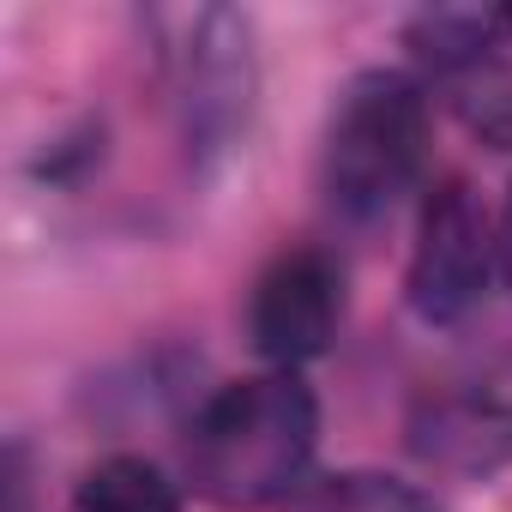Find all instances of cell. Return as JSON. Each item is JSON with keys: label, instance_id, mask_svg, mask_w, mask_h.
I'll return each instance as SVG.
<instances>
[{"label": "cell", "instance_id": "obj_1", "mask_svg": "<svg viewBox=\"0 0 512 512\" xmlns=\"http://www.w3.org/2000/svg\"><path fill=\"white\" fill-rule=\"evenodd\" d=\"M320 446V404L302 374L272 368L217 386L181 434L187 482L229 512H260L302 494Z\"/></svg>", "mask_w": 512, "mask_h": 512}, {"label": "cell", "instance_id": "obj_2", "mask_svg": "<svg viewBox=\"0 0 512 512\" xmlns=\"http://www.w3.org/2000/svg\"><path fill=\"white\" fill-rule=\"evenodd\" d=\"M428 163V91L404 73H362L326 127V193L350 217L392 211Z\"/></svg>", "mask_w": 512, "mask_h": 512}, {"label": "cell", "instance_id": "obj_3", "mask_svg": "<svg viewBox=\"0 0 512 512\" xmlns=\"http://www.w3.org/2000/svg\"><path fill=\"white\" fill-rule=\"evenodd\" d=\"M500 272L494 223L464 175H440L416 211V247L404 272V302L428 326H458L488 296V278Z\"/></svg>", "mask_w": 512, "mask_h": 512}, {"label": "cell", "instance_id": "obj_4", "mask_svg": "<svg viewBox=\"0 0 512 512\" xmlns=\"http://www.w3.org/2000/svg\"><path fill=\"white\" fill-rule=\"evenodd\" d=\"M410 446L416 458L458 476L500 470L512 458V344L428 386L410 410Z\"/></svg>", "mask_w": 512, "mask_h": 512}, {"label": "cell", "instance_id": "obj_5", "mask_svg": "<svg viewBox=\"0 0 512 512\" xmlns=\"http://www.w3.org/2000/svg\"><path fill=\"white\" fill-rule=\"evenodd\" d=\"M344 320V272L326 247H284L253 278L247 296V338L272 368H302L332 350Z\"/></svg>", "mask_w": 512, "mask_h": 512}, {"label": "cell", "instance_id": "obj_6", "mask_svg": "<svg viewBox=\"0 0 512 512\" xmlns=\"http://www.w3.org/2000/svg\"><path fill=\"white\" fill-rule=\"evenodd\" d=\"M410 43L452 85V103L470 121V133L506 151L512 145V7L422 19Z\"/></svg>", "mask_w": 512, "mask_h": 512}, {"label": "cell", "instance_id": "obj_7", "mask_svg": "<svg viewBox=\"0 0 512 512\" xmlns=\"http://www.w3.org/2000/svg\"><path fill=\"white\" fill-rule=\"evenodd\" d=\"M253 61H247V25L235 13H205L187 55V127L199 139H229V127L247 115Z\"/></svg>", "mask_w": 512, "mask_h": 512}, {"label": "cell", "instance_id": "obj_8", "mask_svg": "<svg viewBox=\"0 0 512 512\" xmlns=\"http://www.w3.org/2000/svg\"><path fill=\"white\" fill-rule=\"evenodd\" d=\"M73 512H181V488L139 452L91 464L73 488Z\"/></svg>", "mask_w": 512, "mask_h": 512}, {"label": "cell", "instance_id": "obj_9", "mask_svg": "<svg viewBox=\"0 0 512 512\" xmlns=\"http://www.w3.org/2000/svg\"><path fill=\"white\" fill-rule=\"evenodd\" d=\"M290 512H434V500L416 482H398L380 470H338L308 482L290 500Z\"/></svg>", "mask_w": 512, "mask_h": 512}, {"label": "cell", "instance_id": "obj_10", "mask_svg": "<svg viewBox=\"0 0 512 512\" xmlns=\"http://www.w3.org/2000/svg\"><path fill=\"white\" fill-rule=\"evenodd\" d=\"M494 253H500V278L512 284V193L500 205V223H494Z\"/></svg>", "mask_w": 512, "mask_h": 512}]
</instances>
